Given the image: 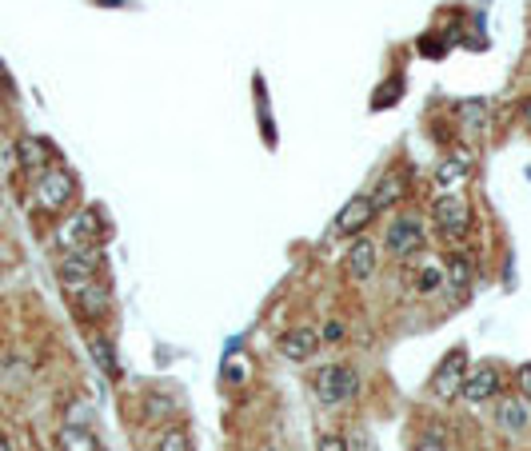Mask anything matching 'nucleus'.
<instances>
[{"label": "nucleus", "mask_w": 531, "mask_h": 451, "mask_svg": "<svg viewBox=\"0 0 531 451\" xmlns=\"http://www.w3.org/2000/svg\"><path fill=\"white\" fill-rule=\"evenodd\" d=\"M312 392L324 408H348V403L360 395V372L348 364H328V367L316 372Z\"/></svg>", "instance_id": "1"}, {"label": "nucleus", "mask_w": 531, "mask_h": 451, "mask_svg": "<svg viewBox=\"0 0 531 451\" xmlns=\"http://www.w3.org/2000/svg\"><path fill=\"white\" fill-rule=\"evenodd\" d=\"M105 236H108V228H105V220H100L96 208L72 212V216L56 228V244H60L64 252H72V248H100Z\"/></svg>", "instance_id": "2"}, {"label": "nucleus", "mask_w": 531, "mask_h": 451, "mask_svg": "<svg viewBox=\"0 0 531 451\" xmlns=\"http://www.w3.org/2000/svg\"><path fill=\"white\" fill-rule=\"evenodd\" d=\"M72 200H77V176L64 164H52L36 176V204L44 212H64Z\"/></svg>", "instance_id": "3"}, {"label": "nucleus", "mask_w": 531, "mask_h": 451, "mask_svg": "<svg viewBox=\"0 0 531 451\" xmlns=\"http://www.w3.org/2000/svg\"><path fill=\"white\" fill-rule=\"evenodd\" d=\"M100 268H105V252H100V248H72V252L60 256L56 275H60L64 288H77V284L96 280Z\"/></svg>", "instance_id": "4"}, {"label": "nucleus", "mask_w": 531, "mask_h": 451, "mask_svg": "<svg viewBox=\"0 0 531 451\" xmlns=\"http://www.w3.org/2000/svg\"><path fill=\"white\" fill-rule=\"evenodd\" d=\"M468 367H471L468 364V347H452V352L440 360V367H435V375H432V395H435V400H444V403L460 400Z\"/></svg>", "instance_id": "5"}, {"label": "nucleus", "mask_w": 531, "mask_h": 451, "mask_svg": "<svg viewBox=\"0 0 531 451\" xmlns=\"http://www.w3.org/2000/svg\"><path fill=\"white\" fill-rule=\"evenodd\" d=\"M432 216H435V224H440V232L447 236V240H463V236L471 232V208H468V200H460L455 192L452 196H435Z\"/></svg>", "instance_id": "6"}, {"label": "nucleus", "mask_w": 531, "mask_h": 451, "mask_svg": "<svg viewBox=\"0 0 531 451\" xmlns=\"http://www.w3.org/2000/svg\"><path fill=\"white\" fill-rule=\"evenodd\" d=\"M471 168H475L471 152L468 149H452L440 164H435V180H432L435 192H440V196H452V192H460L463 184L471 180Z\"/></svg>", "instance_id": "7"}, {"label": "nucleus", "mask_w": 531, "mask_h": 451, "mask_svg": "<svg viewBox=\"0 0 531 451\" xmlns=\"http://www.w3.org/2000/svg\"><path fill=\"white\" fill-rule=\"evenodd\" d=\"M499 388H503L499 364L483 360V364H471V367H468L460 400H468V403H488V400H496V395H499Z\"/></svg>", "instance_id": "8"}, {"label": "nucleus", "mask_w": 531, "mask_h": 451, "mask_svg": "<svg viewBox=\"0 0 531 451\" xmlns=\"http://www.w3.org/2000/svg\"><path fill=\"white\" fill-rule=\"evenodd\" d=\"M419 248H424V224L412 216L391 220L388 232H384V252L396 256V260H407V256H416Z\"/></svg>", "instance_id": "9"}, {"label": "nucleus", "mask_w": 531, "mask_h": 451, "mask_svg": "<svg viewBox=\"0 0 531 451\" xmlns=\"http://www.w3.org/2000/svg\"><path fill=\"white\" fill-rule=\"evenodd\" d=\"M380 212H376V204H371V196H352L348 204H343L340 212H335V220H332V236H363V228L376 220Z\"/></svg>", "instance_id": "10"}, {"label": "nucleus", "mask_w": 531, "mask_h": 451, "mask_svg": "<svg viewBox=\"0 0 531 451\" xmlns=\"http://www.w3.org/2000/svg\"><path fill=\"white\" fill-rule=\"evenodd\" d=\"M343 268H348V275L356 284H368L380 268V244L368 240V236H356L348 248V256H343Z\"/></svg>", "instance_id": "11"}, {"label": "nucleus", "mask_w": 531, "mask_h": 451, "mask_svg": "<svg viewBox=\"0 0 531 451\" xmlns=\"http://www.w3.org/2000/svg\"><path fill=\"white\" fill-rule=\"evenodd\" d=\"M496 428L508 436H524L531 428V403L519 395H496Z\"/></svg>", "instance_id": "12"}, {"label": "nucleus", "mask_w": 531, "mask_h": 451, "mask_svg": "<svg viewBox=\"0 0 531 451\" xmlns=\"http://www.w3.org/2000/svg\"><path fill=\"white\" fill-rule=\"evenodd\" d=\"M16 164H21L24 172H32V176H41L44 168H52L56 164V152H52V144L44 140V136H21L16 140Z\"/></svg>", "instance_id": "13"}, {"label": "nucleus", "mask_w": 531, "mask_h": 451, "mask_svg": "<svg viewBox=\"0 0 531 451\" xmlns=\"http://www.w3.org/2000/svg\"><path fill=\"white\" fill-rule=\"evenodd\" d=\"M69 296H72V303L80 308L84 320H105L108 308H112V296H108V288H105L100 280L77 284V288H69Z\"/></svg>", "instance_id": "14"}, {"label": "nucleus", "mask_w": 531, "mask_h": 451, "mask_svg": "<svg viewBox=\"0 0 531 451\" xmlns=\"http://www.w3.org/2000/svg\"><path fill=\"white\" fill-rule=\"evenodd\" d=\"M324 347V339H320V331L316 328H307V324H300V328H288L284 336H279V352L288 356V360H312L316 352Z\"/></svg>", "instance_id": "15"}, {"label": "nucleus", "mask_w": 531, "mask_h": 451, "mask_svg": "<svg viewBox=\"0 0 531 451\" xmlns=\"http://www.w3.org/2000/svg\"><path fill=\"white\" fill-rule=\"evenodd\" d=\"M404 196H407V168H388L376 188H371V204H376V212L396 208Z\"/></svg>", "instance_id": "16"}, {"label": "nucleus", "mask_w": 531, "mask_h": 451, "mask_svg": "<svg viewBox=\"0 0 531 451\" xmlns=\"http://www.w3.org/2000/svg\"><path fill=\"white\" fill-rule=\"evenodd\" d=\"M444 272H447V292H455V296H468V288H471V256L468 252H452L447 256V264H444Z\"/></svg>", "instance_id": "17"}, {"label": "nucleus", "mask_w": 531, "mask_h": 451, "mask_svg": "<svg viewBox=\"0 0 531 451\" xmlns=\"http://www.w3.org/2000/svg\"><path fill=\"white\" fill-rule=\"evenodd\" d=\"M56 447L60 451H100V439L92 436L84 423H69V428H60V436H56Z\"/></svg>", "instance_id": "18"}, {"label": "nucleus", "mask_w": 531, "mask_h": 451, "mask_svg": "<svg viewBox=\"0 0 531 451\" xmlns=\"http://www.w3.org/2000/svg\"><path fill=\"white\" fill-rule=\"evenodd\" d=\"M176 411H180V403H176L168 392H148L144 395V419L148 423H168V419H176Z\"/></svg>", "instance_id": "19"}, {"label": "nucleus", "mask_w": 531, "mask_h": 451, "mask_svg": "<svg viewBox=\"0 0 531 451\" xmlns=\"http://www.w3.org/2000/svg\"><path fill=\"white\" fill-rule=\"evenodd\" d=\"M88 352H92V360H96L100 372H105L108 380H116V375H120V364H116V352H112L108 339H105V336H92V339H88Z\"/></svg>", "instance_id": "20"}, {"label": "nucleus", "mask_w": 531, "mask_h": 451, "mask_svg": "<svg viewBox=\"0 0 531 451\" xmlns=\"http://www.w3.org/2000/svg\"><path fill=\"white\" fill-rule=\"evenodd\" d=\"M416 288H419V296H435V292L447 288V272L440 264H427V268L416 275Z\"/></svg>", "instance_id": "21"}, {"label": "nucleus", "mask_w": 531, "mask_h": 451, "mask_svg": "<svg viewBox=\"0 0 531 451\" xmlns=\"http://www.w3.org/2000/svg\"><path fill=\"white\" fill-rule=\"evenodd\" d=\"M460 116H463V128H471V132H483V128H488V104H483V100H468V104L460 108Z\"/></svg>", "instance_id": "22"}, {"label": "nucleus", "mask_w": 531, "mask_h": 451, "mask_svg": "<svg viewBox=\"0 0 531 451\" xmlns=\"http://www.w3.org/2000/svg\"><path fill=\"white\" fill-rule=\"evenodd\" d=\"M156 451H192V439H188V431H180V428H168L164 436H160V444H156Z\"/></svg>", "instance_id": "23"}, {"label": "nucleus", "mask_w": 531, "mask_h": 451, "mask_svg": "<svg viewBox=\"0 0 531 451\" xmlns=\"http://www.w3.org/2000/svg\"><path fill=\"white\" fill-rule=\"evenodd\" d=\"M516 395L531 403V364H519L516 367Z\"/></svg>", "instance_id": "24"}, {"label": "nucleus", "mask_w": 531, "mask_h": 451, "mask_svg": "<svg viewBox=\"0 0 531 451\" xmlns=\"http://www.w3.org/2000/svg\"><path fill=\"white\" fill-rule=\"evenodd\" d=\"M320 339H324V344H340V339H343V324H340V320H328V324L320 328Z\"/></svg>", "instance_id": "25"}, {"label": "nucleus", "mask_w": 531, "mask_h": 451, "mask_svg": "<svg viewBox=\"0 0 531 451\" xmlns=\"http://www.w3.org/2000/svg\"><path fill=\"white\" fill-rule=\"evenodd\" d=\"M320 451H352V447H348V439H340V436H324Z\"/></svg>", "instance_id": "26"}, {"label": "nucleus", "mask_w": 531, "mask_h": 451, "mask_svg": "<svg viewBox=\"0 0 531 451\" xmlns=\"http://www.w3.org/2000/svg\"><path fill=\"white\" fill-rule=\"evenodd\" d=\"M88 416H92V411L80 408V403H77V408H69V423H84V428H88Z\"/></svg>", "instance_id": "27"}, {"label": "nucleus", "mask_w": 531, "mask_h": 451, "mask_svg": "<svg viewBox=\"0 0 531 451\" xmlns=\"http://www.w3.org/2000/svg\"><path fill=\"white\" fill-rule=\"evenodd\" d=\"M0 92H13V77H8L5 60H0Z\"/></svg>", "instance_id": "28"}, {"label": "nucleus", "mask_w": 531, "mask_h": 451, "mask_svg": "<svg viewBox=\"0 0 531 451\" xmlns=\"http://www.w3.org/2000/svg\"><path fill=\"white\" fill-rule=\"evenodd\" d=\"M0 451H13V439H8L5 431H0Z\"/></svg>", "instance_id": "29"}, {"label": "nucleus", "mask_w": 531, "mask_h": 451, "mask_svg": "<svg viewBox=\"0 0 531 451\" xmlns=\"http://www.w3.org/2000/svg\"><path fill=\"white\" fill-rule=\"evenodd\" d=\"M524 124H527V132H531V100L524 104Z\"/></svg>", "instance_id": "30"}, {"label": "nucleus", "mask_w": 531, "mask_h": 451, "mask_svg": "<svg viewBox=\"0 0 531 451\" xmlns=\"http://www.w3.org/2000/svg\"><path fill=\"white\" fill-rule=\"evenodd\" d=\"M5 264H8V252H5V244H0V275H5Z\"/></svg>", "instance_id": "31"}]
</instances>
